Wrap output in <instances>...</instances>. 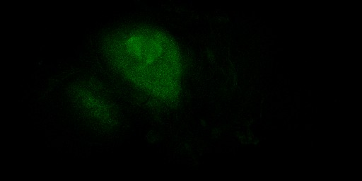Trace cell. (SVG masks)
Returning <instances> with one entry per match:
<instances>
[{
  "mask_svg": "<svg viewBox=\"0 0 362 181\" xmlns=\"http://www.w3.org/2000/svg\"><path fill=\"white\" fill-rule=\"evenodd\" d=\"M117 63L143 88L160 95L170 86V56L166 41L158 34L135 33L119 41Z\"/></svg>",
  "mask_w": 362,
  "mask_h": 181,
  "instance_id": "cell-1",
  "label": "cell"
},
{
  "mask_svg": "<svg viewBox=\"0 0 362 181\" xmlns=\"http://www.w3.org/2000/svg\"><path fill=\"white\" fill-rule=\"evenodd\" d=\"M96 95L89 91H82L79 98L82 107L88 114H91L98 117L100 115V111L103 113L105 109H102L103 105L100 100L95 97ZM105 108V107H104Z\"/></svg>",
  "mask_w": 362,
  "mask_h": 181,
  "instance_id": "cell-2",
  "label": "cell"
}]
</instances>
